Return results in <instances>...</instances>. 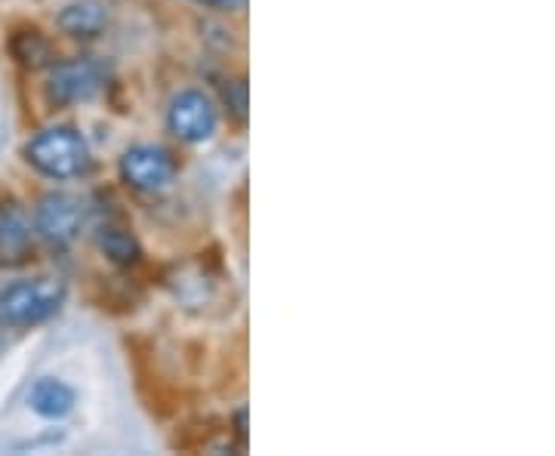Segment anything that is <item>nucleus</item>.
<instances>
[{
  "instance_id": "nucleus-1",
  "label": "nucleus",
  "mask_w": 555,
  "mask_h": 456,
  "mask_svg": "<svg viewBox=\"0 0 555 456\" xmlns=\"http://www.w3.org/2000/svg\"><path fill=\"white\" fill-rule=\"evenodd\" d=\"M25 160L38 170L40 177L56 179H78L90 170L93 155L90 142L75 127H47L38 136H31L25 145Z\"/></svg>"
},
{
  "instance_id": "nucleus-2",
  "label": "nucleus",
  "mask_w": 555,
  "mask_h": 456,
  "mask_svg": "<svg viewBox=\"0 0 555 456\" xmlns=\"http://www.w3.org/2000/svg\"><path fill=\"white\" fill-rule=\"evenodd\" d=\"M60 278H22L0 290V324L3 327H38L56 315L65 302Z\"/></svg>"
},
{
  "instance_id": "nucleus-3",
  "label": "nucleus",
  "mask_w": 555,
  "mask_h": 456,
  "mask_svg": "<svg viewBox=\"0 0 555 456\" xmlns=\"http://www.w3.org/2000/svg\"><path fill=\"white\" fill-rule=\"evenodd\" d=\"M112 83V65L96 56H78L53 65L47 80V100L53 108H68L96 100Z\"/></svg>"
},
{
  "instance_id": "nucleus-4",
  "label": "nucleus",
  "mask_w": 555,
  "mask_h": 456,
  "mask_svg": "<svg viewBox=\"0 0 555 456\" xmlns=\"http://www.w3.org/2000/svg\"><path fill=\"white\" fill-rule=\"evenodd\" d=\"M87 225V204L72 192H50L38 200L35 232L50 247H72Z\"/></svg>"
},
{
  "instance_id": "nucleus-5",
  "label": "nucleus",
  "mask_w": 555,
  "mask_h": 456,
  "mask_svg": "<svg viewBox=\"0 0 555 456\" xmlns=\"http://www.w3.org/2000/svg\"><path fill=\"white\" fill-rule=\"evenodd\" d=\"M179 164L164 145H133L120 155V179L137 192H160L177 179Z\"/></svg>"
},
{
  "instance_id": "nucleus-6",
  "label": "nucleus",
  "mask_w": 555,
  "mask_h": 456,
  "mask_svg": "<svg viewBox=\"0 0 555 456\" xmlns=\"http://www.w3.org/2000/svg\"><path fill=\"white\" fill-rule=\"evenodd\" d=\"M217 108L207 93L201 90H179L177 96L170 100L167 108V127L179 142H189V145H198L207 142L217 133Z\"/></svg>"
},
{
  "instance_id": "nucleus-7",
  "label": "nucleus",
  "mask_w": 555,
  "mask_h": 456,
  "mask_svg": "<svg viewBox=\"0 0 555 456\" xmlns=\"http://www.w3.org/2000/svg\"><path fill=\"white\" fill-rule=\"evenodd\" d=\"M35 253V229L20 200H0V269H20Z\"/></svg>"
},
{
  "instance_id": "nucleus-8",
  "label": "nucleus",
  "mask_w": 555,
  "mask_h": 456,
  "mask_svg": "<svg viewBox=\"0 0 555 456\" xmlns=\"http://www.w3.org/2000/svg\"><path fill=\"white\" fill-rule=\"evenodd\" d=\"M56 22H60L62 35L75 40H93L108 28V6L102 0H72L62 6Z\"/></svg>"
},
{
  "instance_id": "nucleus-9",
  "label": "nucleus",
  "mask_w": 555,
  "mask_h": 456,
  "mask_svg": "<svg viewBox=\"0 0 555 456\" xmlns=\"http://www.w3.org/2000/svg\"><path fill=\"white\" fill-rule=\"evenodd\" d=\"M78 404V392L60 377H40L28 389V407L40 419H65Z\"/></svg>"
},
{
  "instance_id": "nucleus-10",
  "label": "nucleus",
  "mask_w": 555,
  "mask_h": 456,
  "mask_svg": "<svg viewBox=\"0 0 555 456\" xmlns=\"http://www.w3.org/2000/svg\"><path fill=\"white\" fill-rule=\"evenodd\" d=\"M96 247H100L105 257L112 259L115 265H137L142 257V247H139L137 235L124 225L115 222H105L96 232Z\"/></svg>"
},
{
  "instance_id": "nucleus-11",
  "label": "nucleus",
  "mask_w": 555,
  "mask_h": 456,
  "mask_svg": "<svg viewBox=\"0 0 555 456\" xmlns=\"http://www.w3.org/2000/svg\"><path fill=\"white\" fill-rule=\"evenodd\" d=\"M10 50H13V56L25 65V68H43V65H50L53 60V50H50V43L47 38L40 35V31H16L13 40H10Z\"/></svg>"
},
{
  "instance_id": "nucleus-12",
  "label": "nucleus",
  "mask_w": 555,
  "mask_h": 456,
  "mask_svg": "<svg viewBox=\"0 0 555 456\" xmlns=\"http://www.w3.org/2000/svg\"><path fill=\"white\" fill-rule=\"evenodd\" d=\"M222 102H225V108L232 112V118H247V80H225V83H222Z\"/></svg>"
},
{
  "instance_id": "nucleus-13",
  "label": "nucleus",
  "mask_w": 555,
  "mask_h": 456,
  "mask_svg": "<svg viewBox=\"0 0 555 456\" xmlns=\"http://www.w3.org/2000/svg\"><path fill=\"white\" fill-rule=\"evenodd\" d=\"M204 6H222V10H232V6H238L241 0H198Z\"/></svg>"
},
{
  "instance_id": "nucleus-14",
  "label": "nucleus",
  "mask_w": 555,
  "mask_h": 456,
  "mask_svg": "<svg viewBox=\"0 0 555 456\" xmlns=\"http://www.w3.org/2000/svg\"><path fill=\"white\" fill-rule=\"evenodd\" d=\"M238 438H241V444L247 441V414H244V411L238 414Z\"/></svg>"
}]
</instances>
